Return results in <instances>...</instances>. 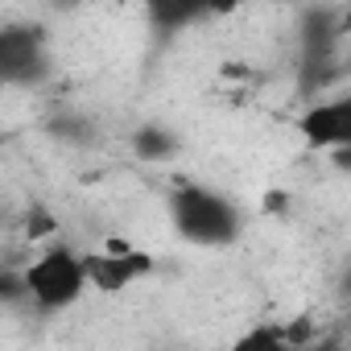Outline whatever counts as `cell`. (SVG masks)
I'll return each instance as SVG.
<instances>
[{
	"instance_id": "cell-1",
	"label": "cell",
	"mask_w": 351,
	"mask_h": 351,
	"mask_svg": "<svg viewBox=\"0 0 351 351\" xmlns=\"http://www.w3.org/2000/svg\"><path fill=\"white\" fill-rule=\"evenodd\" d=\"M169 223L182 240L199 248H223L240 236L236 203L199 182H182L178 191H169Z\"/></svg>"
},
{
	"instance_id": "cell-2",
	"label": "cell",
	"mask_w": 351,
	"mask_h": 351,
	"mask_svg": "<svg viewBox=\"0 0 351 351\" xmlns=\"http://www.w3.org/2000/svg\"><path fill=\"white\" fill-rule=\"evenodd\" d=\"M25 285H29V306L38 314L71 310L83 298V289H91L83 252L71 248V244H50L46 252H38L25 265Z\"/></svg>"
},
{
	"instance_id": "cell-3",
	"label": "cell",
	"mask_w": 351,
	"mask_h": 351,
	"mask_svg": "<svg viewBox=\"0 0 351 351\" xmlns=\"http://www.w3.org/2000/svg\"><path fill=\"white\" fill-rule=\"evenodd\" d=\"M0 75L9 87H38L50 79L46 29L42 25H5L0 29Z\"/></svg>"
},
{
	"instance_id": "cell-4",
	"label": "cell",
	"mask_w": 351,
	"mask_h": 351,
	"mask_svg": "<svg viewBox=\"0 0 351 351\" xmlns=\"http://www.w3.org/2000/svg\"><path fill=\"white\" fill-rule=\"evenodd\" d=\"M83 265H87V281L95 293H124L132 281L149 277L157 269V261L124 240H108L99 252H83Z\"/></svg>"
},
{
	"instance_id": "cell-5",
	"label": "cell",
	"mask_w": 351,
	"mask_h": 351,
	"mask_svg": "<svg viewBox=\"0 0 351 351\" xmlns=\"http://www.w3.org/2000/svg\"><path fill=\"white\" fill-rule=\"evenodd\" d=\"M298 132L318 153H343V149H351V95L310 104L302 112V120H298Z\"/></svg>"
},
{
	"instance_id": "cell-6",
	"label": "cell",
	"mask_w": 351,
	"mask_h": 351,
	"mask_svg": "<svg viewBox=\"0 0 351 351\" xmlns=\"http://www.w3.org/2000/svg\"><path fill=\"white\" fill-rule=\"evenodd\" d=\"M132 157L145 161V165H165L178 157V136H173L165 124H141L132 128Z\"/></svg>"
},
{
	"instance_id": "cell-7",
	"label": "cell",
	"mask_w": 351,
	"mask_h": 351,
	"mask_svg": "<svg viewBox=\"0 0 351 351\" xmlns=\"http://www.w3.org/2000/svg\"><path fill=\"white\" fill-rule=\"evenodd\" d=\"M228 351H293V347L285 343V326L281 322H261V326L244 330Z\"/></svg>"
},
{
	"instance_id": "cell-8",
	"label": "cell",
	"mask_w": 351,
	"mask_h": 351,
	"mask_svg": "<svg viewBox=\"0 0 351 351\" xmlns=\"http://www.w3.org/2000/svg\"><path fill=\"white\" fill-rule=\"evenodd\" d=\"M91 132H95L91 120L79 116V112H58V116L50 120V136H58V141H66V145H87Z\"/></svg>"
},
{
	"instance_id": "cell-9",
	"label": "cell",
	"mask_w": 351,
	"mask_h": 351,
	"mask_svg": "<svg viewBox=\"0 0 351 351\" xmlns=\"http://www.w3.org/2000/svg\"><path fill=\"white\" fill-rule=\"evenodd\" d=\"M322 335H326V330L318 326V318H314V314H298V318H289V322H285V343H289L293 351H314Z\"/></svg>"
},
{
	"instance_id": "cell-10",
	"label": "cell",
	"mask_w": 351,
	"mask_h": 351,
	"mask_svg": "<svg viewBox=\"0 0 351 351\" xmlns=\"http://www.w3.org/2000/svg\"><path fill=\"white\" fill-rule=\"evenodd\" d=\"M149 17H153L165 34H173V29H182V25L199 21V17H203V9H199V5H153V9H149Z\"/></svg>"
},
{
	"instance_id": "cell-11",
	"label": "cell",
	"mask_w": 351,
	"mask_h": 351,
	"mask_svg": "<svg viewBox=\"0 0 351 351\" xmlns=\"http://www.w3.org/2000/svg\"><path fill=\"white\" fill-rule=\"evenodd\" d=\"M58 232V219L42 207V203H34L29 211H25V240H34V244H42V240H50Z\"/></svg>"
},
{
	"instance_id": "cell-12",
	"label": "cell",
	"mask_w": 351,
	"mask_h": 351,
	"mask_svg": "<svg viewBox=\"0 0 351 351\" xmlns=\"http://www.w3.org/2000/svg\"><path fill=\"white\" fill-rule=\"evenodd\" d=\"M285 207H289V195H285V191H269V195H265V211H273V215H281Z\"/></svg>"
},
{
	"instance_id": "cell-13",
	"label": "cell",
	"mask_w": 351,
	"mask_h": 351,
	"mask_svg": "<svg viewBox=\"0 0 351 351\" xmlns=\"http://www.w3.org/2000/svg\"><path fill=\"white\" fill-rule=\"evenodd\" d=\"M339 298L351 306V265H347V269H343V277H339Z\"/></svg>"
}]
</instances>
